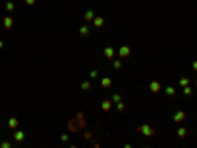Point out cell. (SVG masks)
Listing matches in <instances>:
<instances>
[{
	"label": "cell",
	"mask_w": 197,
	"mask_h": 148,
	"mask_svg": "<svg viewBox=\"0 0 197 148\" xmlns=\"http://www.w3.org/2000/svg\"><path fill=\"white\" fill-rule=\"evenodd\" d=\"M138 130H140V133L142 134H144V136H154V134H156V130H154V126H150V124H140V126H138Z\"/></svg>",
	"instance_id": "6da1fadb"
},
{
	"label": "cell",
	"mask_w": 197,
	"mask_h": 148,
	"mask_svg": "<svg viewBox=\"0 0 197 148\" xmlns=\"http://www.w3.org/2000/svg\"><path fill=\"white\" fill-rule=\"evenodd\" d=\"M185 120H187V113H185V111H175L173 113V123H185Z\"/></svg>",
	"instance_id": "7a4b0ae2"
},
{
	"label": "cell",
	"mask_w": 197,
	"mask_h": 148,
	"mask_svg": "<svg viewBox=\"0 0 197 148\" xmlns=\"http://www.w3.org/2000/svg\"><path fill=\"white\" fill-rule=\"evenodd\" d=\"M130 54H132L130 46H120V50H118V57H120V59H126V57H130Z\"/></svg>",
	"instance_id": "3957f363"
},
{
	"label": "cell",
	"mask_w": 197,
	"mask_h": 148,
	"mask_svg": "<svg viewBox=\"0 0 197 148\" xmlns=\"http://www.w3.org/2000/svg\"><path fill=\"white\" fill-rule=\"evenodd\" d=\"M148 91L154 93V95H158L160 91H162V85H160V81H152L150 85H148Z\"/></svg>",
	"instance_id": "277c9868"
},
{
	"label": "cell",
	"mask_w": 197,
	"mask_h": 148,
	"mask_svg": "<svg viewBox=\"0 0 197 148\" xmlns=\"http://www.w3.org/2000/svg\"><path fill=\"white\" fill-rule=\"evenodd\" d=\"M103 55L106 57V59H114V47L113 46H106L103 50Z\"/></svg>",
	"instance_id": "5b68a950"
},
{
	"label": "cell",
	"mask_w": 197,
	"mask_h": 148,
	"mask_svg": "<svg viewBox=\"0 0 197 148\" xmlns=\"http://www.w3.org/2000/svg\"><path fill=\"white\" fill-rule=\"evenodd\" d=\"M18 126H20V120L16 119V117H10V119H8V128L18 130Z\"/></svg>",
	"instance_id": "8992f818"
},
{
	"label": "cell",
	"mask_w": 197,
	"mask_h": 148,
	"mask_svg": "<svg viewBox=\"0 0 197 148\" xmlns=\"http://www.w3.org/2000/svg\"><path fill=\"white\" fill-rule=\"evenodd\" d=\"M110 109H113V101H110V99H105V101L101 103V111H105V113H109Z\"/></svg>",
	"instance_id": "52a82bcc"
},
{
	"label": "cell",
	"mask_w": 197,
	"mask_h": 148,
	"mask_svg": "<svg viewBox=\"0 0 197 148\" xmlns=\"http://www.w3.org/2000/svg\"><path fill=\"white\" fill-rule=\"evenodd\" d=\"M164 93H166V95H168L169 99H173L175 95H178V91H175V87H173V85H168L166 89H164Z\"/></svg>",
	"instance_id": "ba28073f"
},
{
	"label": "cell",
	"mask_w": 197,
	"mask_h": 148,
	"mask_svg": "<svg viewBox=\"0 0 197 148\" xmlns=\"http://www.w3.org/2000/svg\"><path fill=\"white\" fill-rule=\"evenodd\" d=\"M101 87H103V89H110V87H113V79H110V77H103V79H101Z\"/></svg>",
	"instance_id": "9c48e42d"
},
{
	"label": "cell",
	"mask_w": 197,
	"mask_h": 148,
	"mask_svg": "<svg viewBox=\"0 0 197 148\" xmlns=\"http://www.w3.org/2000/svg\"><path fill=\"white\" fill-rule=\"evenodd\" d=\"M93 26H95V28H103V26H105V18H103V16H95Z\"/></svg>",
	"instance_id": "30bf717a"
},
{
	"label": "cell",
	"mask_w": 197,
	"mask_h": 148,
	"mask_svg": "<svg viewBox=\"0 0 197 148\" xmlns=\"http://www.w3.org/2000/svg\"><path fill=\"white\" fill-rule=\"evenodd\" d=\"M14 28V20L10 16H4V30H12Z\"/></svg>",
	"instance_id": "8fae6325"
},
{
	"label": "cell",
	"mask_w": 197,
	"mask_h": 148,
	"mask_svg": "<svg viewBox=\"0 0 197 148\" xmlns=\"http://www.w3.org/2000/svg\"><path fill=\"white\" fill-rule=\"evenodd\" d=\"M89 32H91V28H89L87 24H83L81 28H79V36H81V38H87V36H89Z\"/></svg>",
	"instance_id": "7c38bea8"
},
{
	"label": "cell",
	"mask_w": 197,
	"mask_h": 148,
	"mask_svg": "<svg viewBox=\"0 0 197 148\" xmlns=\"http://www.w3.org/2000/svg\"><path fill=\"white\" fill-rule=\"evenodd\" d=\"M24 138H26V134H24L20 128H18V130H14V140H16V142H24Z\"/></svg>",
	"instance_id": "4fadbf2b"
},
{
	"label": "cell",
	"mask_w": 197,
	"mask_h": 148,
	"mask_svg": "<svg viewBox=\"0 0 197 148\" xmlns=\"http://www.w3.org/2000/svg\"><path fill=\"white\" fill-rule=\"evenodd\" d=\"M95 20V10H87L85 12V22H93Z\"/></svg>",
	"instance_id": "5bb4252c"
},
{
	"label": "cell",
	"mask_w": 197,
	"mask_h": 148,
	"mask_svg": "<svg viewBox=\"0 0 197 148\" xmlns=\"http://www.w3.org/2000/svg\"><path fill=\"white\" fill-rule=\"evenodd\" d=\"M187 136V128L185 126H178V138H185Z\"/></svg>",
	"instance_id": "9a60e30c"
},
{
	"label": "cell",
	"mask_w": 197,
	"mask_h": 148,
	"mask_svg": "<svg viewBox=\"0 0 197 148\" xmlns=\"http://www.w3.org/2000/svg\"><path fill=\"white\" fill-rule=\"evenodd\" d=\"M4 10H6V12H14V10H16V4H14V2H6V4H4Z\"/></svg>",
	"instance_id": "2e32d148"
},
{
	"label": "cell",
	"mask_w": 197,
	"mask_h": 148,
	"mask_svg": "<svg viewBox=\"0 0 197 148\" xmlns=\"http://www.w3.org/2000/svg\"><path fill=\"white\" fill-rule=\"evenodd\" d=\"M110 101H113V105H116V103H120V101H122V95H120V93H114L113 97H110Z\"/></svg>",
	"instance_id": "e0dca14e"
},
{
	"label": "cell",
	"mask_w": 197,
	"mask_h": 148,
	"mask_svg": "<svg viewBox=\"0 0 197 148\" xmlns=\"http://www.w3.org/2000/svg\"><path fill=\"white\" fill-rule=\"evenodd\" d=\"M91 87H93L91 81H83L81 83V91H91Z\"/></svg>",
	"instance_id": "ac0fdd59"
},
{
	"label": "cell",
	"mask_w": 197,
	"mask_h": 148,
	"mask_svg": "<svg viewBox=\"0 0 197 148\" xmlns=\"http://www.w3.org/2000/svg\"><path fill=\"white\" fill-rule=\"evenodd\" d=\"M183 95H185V97H191V95H193V87H191V85L183 87Z\"/></svg>",
	"instance_id": "d6986e66"
},
{
	"label": "cell",
	"mask_w": 197,
	"mask_h": 148,
	"mask_svg": "<svg viewBox=\"0 0 197 148\" xmlns=\"http://www.w3.org/2000/svg\"><path fill=\"white\" fill-rule=\"evenodd\" d=\"M114 107H116V111H118V113H124V111H126V105L122 103V101H120V103H116Z\"/></svg>",
	"instance_id": "ffe728a7"
},
{
	"label": "cell",
	"mask_w": 197,
	"mask_h": 148,
	"mask_svg": "<svg viewBox=\"0 0 197 148\" xmlns=\"http://www.w3.org/2000/svg\"><path fill=\"white\" fill-rule=\"evenodd\" d=\"M89 79H93V81H95V79H99V71L97 69H91V71H89Z\"/></svg>",
	"instance_id": "44dd1931"
},
{
	"label": "cell",
	"mask_w": 197,
	"mask_h": 148,
	"mask_svg": "<svg viewBox=\"0 0 197 148\" xmlns=\"http://www.w3.org/2000/svg\"><path fill=\"white\" fill-rule=\"evenodd\" d=\"M113 67L114 69H122V59H113Z\"/></svg>",
	"instance_id": "7402d4cb"
},
{
	"label": "cell",
	"mask_w": 197,
	"mask_h": 148,
	"mask_svg": "<svg viewBox=\"0 0 197 148\" xmlns=\"http://www.w3.org/2000/svg\"><path fill=\"white\" fill-rule=\"evenodd\" d=\"M189 85V77H182L179 79V87H187Z\"/></svg>",
	"instance_id": "603a6c76"
},
{
	"label": "cell",
	"mask_w": 197,
	"mask_h": 148,
	"mask_svg": "<svg viewBox=\"0 0 197 148\" xmlns=\"http://www.w3.org/2000/svg\"><path fill=\"white\" fill-rule=\"evenodd\" d=\"M0 148H12V142H10V140H2V142H0Z\"/></svg>",
	"instance_id": "cb8c5ba5"
},
{
	"label": "cell",
	"mask_w": 197,
	"mask_h": 148,
	"mask_svg": "<svg viewBox=\"0 0 197 148\" xmlns=\"http://www.w3.org/2000/svg\"><path fill=\"white\" fill-rule=\"evenodd\" d=\"M59 140L63 142V144H65V142H69V134H65V133H63V134L59 136Z\"/></svg>",
	"instance_id": "d4e9b609"
},
{
	"label": "cell",
	"mask_w": 197,
	"mask_h": 148,
	"mask_svg": "<svg viewBox=\"0 0 197 148\" xmlns=\"http://www.w3.org/2000/svg\"><path fill=\"white\" fill-rule=\"evenodd\" d=\"M26 4H28V6H36V0H24Z\"/></svg>",
	"instance_id": "484cf974"
},
{
	"label": "cell",
	"mask_w": 197,
	"mask_h": 148,
	"mask_svg": "<svg viewBox=\"0 0 197 148\" xmlns=\"http://www.w3.org/2000/svg\"><path fill=\"white\" fill-rule=\"evenodd\" d=\"M191 67H193V71L197 73V59H193V63H191Z\"/></svg>",
	"instance_id": "4316f807"
},
{
	"label": "cell",
	"mask_w": 197,
	"mask_h": 148,
	"mask_svg": "<svg viewBox=\"0 0 197 148\" xmlns=\"http://www.w3.org/2000/svg\"><path fill=\"white\" fill-rule=\"evenodd\" d=\"M122 148H132V144H124V146H122Z\"/></svg>",
	"instance_id": "83f0119b"
},
{
	"label": "cell",
	"mask_w": 197,
	"mask_h": 148,
	"mask_svg": "<svg viewBox=\"0 0 197 148\" xmlns=\"http://www.w3.org/2000/svg\"><path fill=\"white\" fill-rule=\"evenodd\" d=\"M2 47H4V41H2V40H0V50H2Z\"/></svg>",
	"instance_id": "f1b7e54d"
},
{
	"label": "cell",
	"mask_w": 197,
	"mask_h": 148,
	"mask_svg": "<svg viewBox=\"0 0 197 148\" xmlns=\"http://www.w3.org/2000/svg\"><path fill=\"white\" fill-rule=\"evenodd\" d=\"M69 148H79V146H69Z\"/></svg>",
	"instance_id": "f546056e"
},
{
	"label": "cell",
	"mask_w": 197,
	"mask_h": 148,
	"mask_svg": "<svg viewBox=\"0 0 197 148\" xmlns=\"http://www.w3.org/2000/svg\"><path fill=\"white\" fill-rule=\"evenodd\" d=\"M195 89H197V79H195Z\"/></svg>",
	"instance_id": "4dcf8cb0"
},
{
	"label": "cell",
	"mask_w": 197,
	"mask_h": 148,
	"mask_svg": "<svg viewBox=\"0 0 197 148\" xmlns=\"http://www.w3.org/2000/svg\"><path fill=\"white\" fill-rule=\"evenodd\" d=\"M144 148H150V146H144Z\"/></svg>",
	"instance_id": "1f68e13d"
},
{
	"label": "cell",
	"mask_w": 197,
	"mask_h": 148,
	"mask_svg": "<svg viewBox=\"0 0 197 148\" xmlns=\"http://www.w3.org/2000/svg\"><path fill=\"white\" fill-rule=\"evenodd\" d=\"M95 148H99V146H95Z\"/></svg>",
	"instance_id": "d6a6232c"
}]
</instances>
